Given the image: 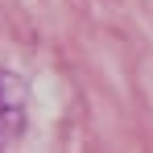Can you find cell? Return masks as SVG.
<instances>
[]
</instances>
